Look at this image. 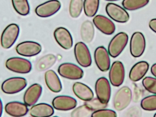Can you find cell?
I'll return each instance as SVG.
<instances>
[{
    "instance_id": "1f68e13d",
    "label": "cell",
    "mask_w": 156,
    "mask_h": 117,
    "mask_svg": "<svg viewBox=\"0 0 156 117\" xmlns=\"http://www.w3.org/2000/svg\"><path fill=\"white\" fill-rule=\"evenodd\" d=\"M84 104L92 112L106 108L108 106V104L102 103L97 98L92 99L88 101H85Z\"/></svg>"
},
{
    "instance_id": "f546056e",
    "label": "cell",
    "mask_w": 156,
    "mask_h": 117,
    "mask_svg": "<svg viewBox=\"0 0 156 117\" xmlns=\"http://www.w3.org/2000/svg\"><path fill=\"white\" fill-rule=\"evenodd\" d=\"M140 106L144 110H156V95H151L144 98L140 102Z\"/></svg>"
},
{
    "instance_id": "d4e9b609",
    "label": "cell",
    "mask_w": 156,
    "mask_h": 117,
    "mask_svg": "<svg viewBox=\"0 0 156 117\" xmlns=\"http://www.w3.org/2000/svg\"><path fill=\"white\" fill-rule=\"evenodd\" d=\"M56 61V57L54 55H45L38 60L36 64V69L39 71H45L52 67Z\"/></svg>"
},
{
    "instance_id": "7402d4cb",
    "label": "cell",
    "mask_w": 156,
    "mask_h": 117,
    "mask_svg": "<svg viewBox=\"0 0 156 117\" xmlns=\"http://www.w3.org/2000/svg\"><path fill=\"white\" fill-rule=\"evenodd\" d=\"M45 83L48 88L55 93H58L62 89V83L58 75L53 70H49L44 75Z\"/></svg>"
},
{
    "instance_id": "f35d334b",
    "label": "cell",
    "mask_w": 156,
    "mask_h": 117,
    "mask_svg": "<svg viewBox=\"0 0 156 117\" xmlns=\"http://www.w3.org/2000/svg\"><path fill=\"white\" fill-rule=\"evenodd\" d=\"M107 1H109V2H114V1H119V0H105Z\"/></svg>"
},
{
    "instance_id": "4dcf8cb0",
    "label": "cell",
    "mask_w": 156,
    "mask_h": 117,
    "mask_svg": "<svg viewBox=\"0 0 156 117\" xmlns=\"http://www.w3.org/2000/svg\"><path fill=\"white\" fill-rule=\"evenodd\" d=\"M142 85L150 93L156 95V78L147 76L142 80Z\"/></svg>"
},
{
    "instance_id": "d6986e66",
    "label": "cell",
    "mask_w": 156,
    "mask_h": 117,
    "mask_svg": "<svg viewBox=\"0 0 156 117\" xmlns=\"http://www.w3.org/2000/svg\"><path fill=\"white\" fill-rule=\"evenodd\" d=\"M5 110L9 115L13 117H22L29 111L28 106L19 101H11L6 104Z\"/></svg>"
},
{
    "instance_id": "7a4b0ae2",
    "label": "cell",
    "mask_w": 156,
    "mask_h": 117,
    "mask_svg": "<svg viewBox=\"0 0 156 117\" xmlns=\"http://www.w3.org/2000/svg\"><path fill=\"white\" fill-rule=\"evenodd\" d=\"M128 41V36L121 32L116 35L110 41L108 46V52L113 58L117 57L126 47Z\"/></svg>"
},
{
    "instance_id": "b9f144b4",
    "label": "cell",
    "mask_w": 156,
    "mask_h": 117,
    "mask_svg": "<svg viewBox=\"0 0 156 117\" xmlns=\"http://www.w3.org/2000/svg\"></svg>"
},
{
    "instance_id": "4316f807",
    "label": "cell",
    "mask_w": 156,
    "mask_h": 117,
    "mask_svg": "<svg viewBox=\"0 0 156 117\" xmlns=\"http://www.w3.org/2000/svg\"><path fill=\"white\" fill-rule=\"evenodd\" d=\"M13 8L22 16L28 15L30 12V6L28 0H12Z\"/></svg>"
},
{
    "instance_id": "e0dca14e",
    "label": "cell",
    "mask_w": 156,
    "mask_h": 117,
    "mask_svg": "<svg viewBox=\"0 0 156 117\" xmlns=\"http://www.w3.org/2000/svg\"><path fill=\"white\" fill-rule=\"evenodd\" d=\"M93 23L96 27L105 34H112L115 31L114 23L104 16L97 15L93 19Z\"/></svg>"
},
{
    "instance_id": "5b68a950",
    "label": "cell",
    "mask_w": 156,
    "mask_h": 117,
    "mask_svg": "<svg viewBox=\"0 0 156 117\" xmlns=\"http://www.w3.org/2000/svg\"><path fill=\"white\" fill-rule=\"evenodd\" d=\"M58 72L63 77L72 80L81 79L84 75L83 71L80 67L71 63L61 64L58 68Z\"/></svg>"
},
{
    "instance_id": "83f0119b",
    "label": "cell",
    "mask_w": 156,
    "mask_h": 117,
    "mask_svg": "<svg viewBox=\"0 0 156 117\" xmlns=\"http://www.w3.org/2000/svg\"><path fill=\"white\" fill-rule=\"evenodd\" d=\"M149 2V0H123L122 5L129 11H135L146 6Z\"/></svg>"
},
{
    "instance_id": "6da1fadb",
    "label": "cell",
    "mask_w": 156,
    "mask_h": 117,
    "mask_svg": "<svg viewBox=\"0 0 156 117\" xmlns=\"http://www.w3.org/2000/svg\"><path fill=\"white\" fill-rule=\"evenodd\" d=\"M132 91L127 86H124L118 90L115 94L113 105L116 110L121 111L130 104L132 100Z\"/></svg>"
},
{
    "instance_id": "7c38bea8",
    "label": "cell",
    "mask_w": 156,
    "mask_h": 117,
    "mask_svg": "<svg viewBox=\"0 0 156 117\" xmlns=\"http://www.w3.org/2000/svg\"><path fill=\"white\" fill-rule=\"evenodd\" d=\"M106 12L111 19L118 23H126L129 19L128 13L116 4H108L106 6Z\"/></svg>"
},
{
    "instance_id": "2e32d148",
    "label": "cell",
    "mask_w": 156,
    "mask_h": 117,
    "mask_svg": "<svg viewBox=\"0 0 156 117\" xmlns=\"http://www.w3.org/2000/svg\"><path fill=\"white\" fill-rule=\"evenodd\" d=\"M52 106L55 109L59 111H69L73 109L77 105L75 99L68 96H59L53 100Z\"/></svg>"
},
{
    "instance_id": "8fae6325",
    "label": "cell",
    "mask_w": 156,
    "mask_h": 117,
    "mask_svg": "<svg viewBox=\"0 0 156 117\" xmlns=\"http://www.w3.org/2000/svg\"><path fill=\"white\" fill-rule=\"evenodd\" d=\"M61 3L58 0H50L38 5L35 10L38 16L41 17H50L60 10Z\"/></svg>"
},
{
    "instance_id": "ffe728a7",
    "label": "cell",
    "mask_w": 156,
    "mask_h": 117,
    "mask_svg": "<svg viewBox=\"0 0 156 117\" xmlns=\"http://www.w3.org/2000/svg\"><path fill=\"white\" fill-rule=\"evenodd\" d=\"M149 68V65L146 61H140L136 63L129 71V79L133 82L139 81L147 74Z\"/></svg>"
},
{
    "instance_id": "8992f818",
    "label": "cell",
    "mask_w": 156,
    "mask_h": 117,
    "mask_svg": "<svg viewBox=\"0 0 156 117\" xmlns=\"http://www.w3.org/2000/svg\"><path fill=\"white\" fill-rule=\"evenodd\" d=\"M97 98L104 104H108L111 97V89L109 81L102 77L97 80L95 86Z\"/></svg>"
},
{
    "instance_id": "ac0fdd59",
    "label": "cell",
    "mask_w": 156,
    "mask_h": 117,
    "mask_svg": "<svg viewBox=\"0 0 156 117\" xmlns=\"http://www.w3.org/2000/svg\"><path fill=\"white\" fill-rule=\"evenodd\" d=\"M42 92V87L40 84H33L24 93L23 101L28 106H33L38 101Z\"/></svg>"
},
{
    "instance_id": "44dd1931",
    "label": "cell",
    "mask_w": 156,
    "mask_h": 117,
    "mask_svg": "<svg viewBox=\"0 0 156 117\" xmlns=\"http://www.w3.org/2000/svg\"><path fill=\"white\" fill-rule=\"evenodd\" d=\"M73 89L75 95L82 100L87 101L94 98V93L93 90L84 83L75 82L73 86Z\"/></svg>"
},
{
    "instance_id": "e575fe53",
    "label": "cell",
    "mask_w": 156,
    "mask_h": 117,
    "mask_svg": "<svg viewBox=\"0 0 156 117\" xmlns=\"http://www.w3.org/2000/svg\"><path fill=\"white\" fill-rule=\"evenodd\" d=\"M141 111L139 107L135 106L129 109L124 117H141Z\"/></svg>"
},
{
    "instance_id": "52a82bcc",
    "label": "cell",
    "mask_w": 156,
    "mask_h": 117,
    "mask_svg": "<svg viewBox=\"0 0 156 117\" xmlns=\"http://www.w3.org/2000/svg\"><path fill=\"white\" fill-rule=\"evenodd\" d=\"M20 27L15 23L11 24L4 29L2 34L1 45L5 49L10 48L16 42L20 34Z\"/></svg>"
},
{
    "instance_id": "9c48e42d",
    "label": "cell",
    "mask_w": 156,
    "mask_h": 117,
    "mask_svg": "<svg viewBox=\"0 0 156 117\" xmlns=\"http://www.w3.org/2000/svg\"><path fill=\"white\" fill-rule=\"evenodd\" d=\"M129 46L132 56L135 58L141 56L146 48V40L144 35L141 32L134 33L131 37Z\"/></svg>"
},
{
    "instance_id": "277c9868",
    "label": "cell",
    "mask_w": 156,
    "mask_h": 117,
    "mask_svg": "<svg viewBox=\"0 0 156 117\" xmlns=\"http://www.w3.org/2000/svg\"><path fill=\"white\" fill-rule=\"evenodd\" d=\"M27 85L24 78L14 77L5 80L2 85V90L6 94H14L23 90Z\"/></svg>"
},
{
    "instance_id": "ba28073f",
    "label": "cell",
    "mask_w": 156,
    "mask_h": 117,
    "mask_svg": "<svg viewBox=\"0 0 156 117\" xmlns=\"http://www.w3.org/2000/svg\"><path fill=\"white\" fill-rule=\"evenodd\" d=\"M74 54L76 61L81 66L88 67L91 66L92 62L91 54L85 43L80 42L76 44Z\"/></svg>"
},
{
    "instance_id": "5bb4252c",
    "label": "cell",
    "mask_w": 156,
    "mask_h": 117,
    "mask_svg": "<svg viewBox=\"0 0 156 117\" xmlns=\"http://www.w3.org/2000/svg\"><path fill=\"white\" fill-rule=\"evenodd\" d=\"M94 59L97 66L101 71L106 72L110 68L109 54L104 46L98 47L95 49Z\"/></svg>"
},
{
    "instance_id": "d6a6232c",
    "label": "cell",
    "mask_w": 156,
    "mask_h": 117,
    "mask_svg": "<svg viewBox=\"0 0 156 117\" xmlns=\"http://www.w3.org/2000/svg\"><path fill=\"white\" fill-rule=\"evenodd\" d=\"M92 111L86 105L79 106L71 112V117H89Z\"/></svg>"
},
{
    "instance_id": "30bf717a",
    "label": "cell",
    "mask_w": 156,
    "mask_h": 117,
    "mask_svg": "<svg viewBox=\"0 0 156 117\" xmlns=\"http://www.w3.org/2000/svg\"><path fill=\"white\" fill-rule=\"evenodd\" d=\"M125 77V69L122 62L119 61L114 62L110 67L109 79L110 83L114 87L121 86Z\"/></svg>"
},
{
    "instance_id": "ab89813d",
    "label": "cell",
    "mask_w": 156,
    "mask_h": 117,
    "mask_svg": "<svg viewBox=\"0 0 156 117\" xmlns=\"http://www.w3.org/2000/svg\"><path fill=\"white\" fill-rule=\"evenodd\" d=\"M156 117V113H155V114H154V117Z\"/></svg>"
},
{
    "instance_id": "60d3db41",
    "label": "cell",
    "mask_w": 156,
    "mask_h": 117,
    "mask_svg": "<svg viewBox=\"0 0 156 117\" xmlns=\"http://www.w3.org/2000/svg\"><path fill=\"white\" fill-rule=\"evenodd\" d=\"M57 117V116H54V117Z\"/></svg>"
},
{
    "instance_id": "4fadbf2b",
    "label": "cell",
    "mask_w": 156,
    "mask_h": 117,
    "mask_svg": "<svg viewBox=\"0 0 156 117\" xmlns=\"http://www.w3.org/2000/svg\"><path fill=\"white\" fill-rule=\"evenodd\" d=\"M16 52L20 55L32 57L41 53L42 47L40 44L33 41H25L20 43L16 48Z\"/></svg>"
},
{
    "instance_id": "484cf974",
    "label": "cell",
    "mask_w": 156,
    "mask_h": 117,
    "mask_svg": "<svg viewBox=\"0 0 156 117\" xmlns=\"http://www.w3.org/2000/svg\"><path fill=\"white\" fill-rule=\"evenodd\" d=\"M99 0H84L83 2L84 11L88 17H93L98 11Z\"/></svg>"
},
{
    "instance_id": "9a60e30c",
    "label": "cell",
    "mask_w": 156,
    "mask_h": 117,
    "mask_svg": "<svg viewBox=\"0 0 156 117\" xmlns=\"http://www.w3.org/2000/svg\"><path fill=\"white\" fill-rule=\"evenodd\" d=\"M54 36L58 44L64 49L68 50L73 46V37L70 32L65 27H58L55 30Z\"/></svg>"
},
{
    "instance_id": "603a6c76",
    "label": "cell",
    "mask_w": 156,
    "mask_h": 117,
    "mask_svg": "<svg viewBox=\"0 0 156 117\" xmlns=\"http://www.w3.org/2000/svg\"><path fill=\"white\" fill-rule=\"evenodd\" d=\"M54 113L52 106L45 103L34 105L30 110V114L33 117H50Z\"/></svg>"
},
{
    "instance_id": "f1b7e54d",
    "label": "cell",
    "mask_w": 156,
    "mask_h": 117,
    "mask_svg": "<svg viewBox=\"0 0 156 117\" xmlns=\"http://www.w3.org/2000/svg\"><path fill=\"white\" fill-rule=\"evenodd\" d=\"M83 7V0H71L69 5V13L71 17L77 18L80 16Z\"/></svg>"
},
{
    "instance_id": "8d00e7d4",
    "label": "cell",
    "mask_w": 156,
    "mask_h": 117,
    "mask_svg": "<svg viewBox=\"0 0 156 117\" xmlns=\"http://www.w3.org/2000/svg\"><path fill=\"white\" fill-rule=\"evenodd\" d=\"M151 74L156 78V63L153 64L151 68Z\"/></svg>"
},
{
    "instance_id": "74e56055",
    "label": "cell",
    "mask_w": 156,
    "mask_h": 117,
    "mask_svg": "<svg viewBox=\"0 0 156 117\" xmlns=\"http://www.w3.org/2000/svg\"><path fill=\"white\" fill-rule=\"evenodd\" d=\"M2 100H1V116H2Z\"/></svg>"
},
{
    "instance_id": "d590c367",
    "label": "cell",
    "mask_w": 156,
    "mask_h": 117,
    "mask_svg": "<svg viewBox=\"0 0 156 117\" xmlns=\"http://www.w3.org/2000/svg\"><path fill=\"white\" fill-rule=\"evenodd\" d=\"M149 26L151 30L156 33V18L151 19L149 23Z\"/></svg>"
},
{
    "instance_id": "3957f363",
    "label": "cell",
    "mask_w": 156,
    "mask_h": 117,
    "mask_svg": "<svg viewBox=\"0 0 156 117\" xmlns=\"http://www.w3.org/2000/svg\"><path fill=\"white\" fill-rule=\"evenodd\" d=\"M6 66L9 70L19 74H27L32 69L31 63L28 59L20 57L9 58L6 61Z\"/></svg>"
},
{
    "instance_id": "836d02e7",
    "label": "cell",
    "mask_w": 156,
    "mask_h": 117,
    "mask_svg": "<svg viewBox=\"0 0 156 117\" xmlns=\"http://www.w3.org/2000/svg\"><path fill=\"white\" fill-rule=\"evenodd\" d=\"M115 112L111 109H103L94 112L91 117H117Z\"/></svg>"
},
{
    "instance_id": "cb8c5ba5",
    "label": "cell",
    "mask_w": 156,
    "mask_h": 117,
    "mask_svg": "<svg viewBox=\"0 0 156 117\" xmlns=\"http://www.w3.org/2000/svg\"><path fill=\"white\" fill-rule=\"evenodd\" d=\"M81 38L85 43H91L93 39L95 34L94 27L93 23L89 20L85 21L81 26Z\"/></svg>"
}]
</instances>
